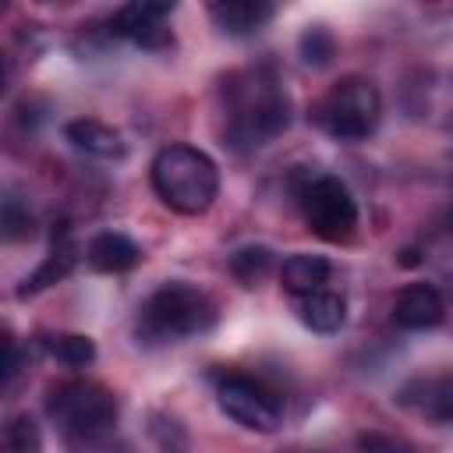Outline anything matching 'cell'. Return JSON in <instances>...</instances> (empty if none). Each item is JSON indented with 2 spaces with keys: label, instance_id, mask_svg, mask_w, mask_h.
<instances>
[{
  "label": "cell",
  "instance_id": "4",
  "mask_svg": "<svg viewBox=\"0 0 453 453\" xmlns=\"http://www.w3.org/2000/svg\"><path fill=\"white\" fill-rule=\"evenodd\" d=\"M382 96L368 78H340L311 110V120L336 142H361L379 127Z\"/></svg>",
  "mask_w": 453,
  "mask_h": 453
},
{
  "label": "cell",
  "instance_id": "23",
  "mask_svg": "<svg viewBox=\"0 0 453 453\" xmlns=\"http://www.w3.org/2000/svg\"><path fill=\"white\" fill-rule=\"evenodd\" d=\"M4 350H7V354H4V379H14V375H18V368H21L18 343H14V340H7V343H4Z\"/></svg>",
  "mask_w": 453,
  "mask_h": 453
},
{
  "label": "cell",
  "instance_id": "9",
  "mask_svg": "<svg viewBox=\"0 0 453 453\" xmlns=\"http://www.w3.org/2000/svg\"><path fill=\"white\" fill-rule=\"evenodd\" d=\"M396 403H403L407 411H414L425 421H453V375L439 372V375H414L411 382L400 386Z\"/></svg>",
  "mask_w": 453,
  "mask_h": 453
},
{
  "label": "cell",
  "instance_id": "25",
  "mask_svg": "<svg viewBox=\"0 0 453 453\" xmlns=\"http://www.w3.org/2000/svg\"><path fill=\"white\" fill-rule=\"evenodd\" d=\"M449 223H453V209H449Z\"/></svg>",
  "mask_w": 453,
  "mask_h": 453
},
{
  "label": "cell",
  "instance_id": "10",
  "mask_svg": "<svg viewBox=\"0 0 453 453\" xmlns=\"http://www.w3.org/2000/svg\"><path fill=\"white\" fill-rule=\"evenodd\" d=\"M446 319V301L432 283H407L393 301V326L407 333L435 329Z\"/></svg>",
  "mask_w": 453,
  "mask_h": 453
},
{
  "label": "cell",
  "instance_id": "17",
  "mask_svg": "<svg viewBox=\"0 0 453 453\" xmlns=\"http://www.w3.org/2000/svg\"><path fill=\"white\" fill-rule=\"evenodd\" d=\"M46 350H50L60 365H67V368H88V365L96 361V343H92L88 336H81V333H60V336H50Z\"/></svg>",
  "mask_w": 453,
  "mask_h": 453
},
{
  "label": "cell",
  "instance_id": "15",
  "mask_svg": "<svg viewBox=\"0 0 453 453\" xmlns=\"http://www.w3.org/2000/svg\"><path fill=\"white\" fill-rule=\"evenodd\" d=\"M329 276H333V265H329V258H322V255H290V258L283 262V269H280L283 290H290V294H297V297L322 290V283H329Z\"/></svg>",
  "mask_w": 453,
  "mask_h": 453
},
{
  "label": "cell",
  "instance_id": "8",
  "mask_svg": "<svg viewBox=\"0 0 453 453\" xmlns=\"http://www.w3.org/2000/svg\"><path fill=\"white\" fill-rule=\"evenodd\" d=\"M170 14H173V4H152V0L124 4L110 18V32L134 42L138 50H166L173 46V32L166 28Z\"/></svg>",
  "mask_w": 453,
  "mask_h": 453
},
{
  "label": "cell",
  "instance_id": "7",
  "mask_svg": "<svg viewBox=\"0 0 453 453\" xmlns=\"http://www.w3.org/2000/svg\"><path fill=\"white\" fill-rule=\"evenodd\" d=\"M216 403L230 421L251 432H276L283 421V407L276 393L248 375H223L216 382Z\"/></svg>",
  "mask_w": 453,
  "mask_h": 453
},
{
  "label": "cell",
  "instance_id": "5",
  "mask_svg": "<svg viewBox=\"0 0 453 453\" xmlns=\"http://www.w3.org/2000/svg\"><path fill=\"white\" fill-rule=\"evenodd\" d=\"M46 411L74 439H99L117 425V396L99 382H64L50 389Z\"/></svg>",
  "mask_w": 453,
  "mask_h": 453
},
{
  "label": "cell",
  "instance_id": "24",
  "mask_svg": "<svg viewBox=\"0 0 453 453\" xmlns=\"http://www.w3.org/2000/svg\"><path fill=\"white\" fill-rule=\"evenodd\" d=\"M449 301H453V280H449Z\"/></svg>",
  "mask_w": 453,
  "mask_h": 453
},
{
  "label": "cell",
  "instance_id": "2",
  "mask_svg": "<svg viewBox=\"0 0 453 453\" xmlns=\"http://www.w3.org/2000/svg\"><path fill=\"white\" fill-rule=\"evenodd\" d=\"M149 180L156 198L180 216H202L219 195V166L209 152L184 142L163 145L152 156Z\"/></svg>",
  "mask_w": 453,
  "mask_h": 453
},
{
  "label": "cell",
  "instance_id": "20",
  "mask_svg": "<svg viewBox=\"0 0 453 453\" xmlns=\"http://www.w3.org/2000/svg\"><path fill=\"white\" fill-rule=\"evenodd\" d=\"M7 449L11 453H39L42 442H39V428L28 414H18L11 425H7Z\"/></svg>",
  "mask_w": 453,
  "mask_h": 453
},
{
  "label": "cell",
  "instance_id": "12",
  "mask_svg": "<svg viewBox=\"0 0 453 453\" xmlns=\"http://www.w3.org/2000/svg\"><path fill=\"white\" fill-rule=\"evenodd\" d=\"M88 265L99 269V273H127L142 262V248L120 234V230H103L88 241Z\"/></svg>",
  "mask_w": 453,
  "mask_h": 453
},
{
  "label": "cell",
  "instance_id": "1",
  "mask_svg": "<svg viewBox=\"0 0 453 453\" xmlns=\"http://www.w3.org/2000/svg\"><path fill=\"white\" fill-rule=\"evenodd\" d=\"M226 138L237 149H258L280 138L290 124V99L269 64L237 71L223 81Z\"/></svg>",
  "mask_w": 453,
  "mask_h": 453
},
{
  "label": "cell",
  "instance_id": "22",
  "mask_svg": "<svg viewBox=\"0 0 453 453\" xmlns=\"http://www.w3.org/2000/svg\"><path fill=\"white\" fill-rule=\"evenodd\" d=\"M4 234L14 241V237H28L32 234V219H28V212L25 216H18V202L11 198L7 205H4Z\"/></svg>",
  "mask_w": 453,
  "mask_h": 453
},
{
  "label": "cell",
  "instance_id": "21",
  "mask_svg": "<svg viewBox=\"0 0 453 453\" xmlns=\"http://www.w3.org/2000/svg\"><path fill=\"white\" fill-rule=\"evenodd\" d=\"M357 453H414L403 439L396 435H382V432H368L357 439Z\"/></svg>",
  "mask_w": 453,
  "mask_h": 453
},
{
  "label": "cell",
  "instance_id": "14",
  "mask_svg": "<svg viewBox=\"0 0 453 453\" xmlns=\"http://www.w3.org/2000/svg\"><path fill=\"white\" fill-rule=\"evenodd\" d=\"M297 319L311 329V333H340L347 322V301L333 290H315V294H301L294 304Z\"/></svg>",
  "mask_w": 453,
  "mask_h": 453
},
{
  "label": "cell",
  "instance_id": "18",
  "mask_svg": "<svg viewBox=\"0 0 453 453\" xmlns=\"http://www.w3.org/2000/svg\"><path fill=\"white\" fill-rule=\"evenodd\" d=\"M269 269H273V251L262 248V244H248V248H241V251L230 255V273L244 287H255Z\"/></svg>",
  "mask_w": 453,
  "mask_h": 453
},
{
  "label": "cell",
  "instance_id": "11",
  "mask_svg": "<svg viewBox=\"0 0 453 453\" xmlns=\"http://www.w3.org/2000/svg\"><path fill=\"white\" fill-rule=\"evenodd\" d=\"M64 138H67L74 149H81V152H88V156H99V159H120L124 149H127L124 138H120V131H113L110 124L92 120V117L67 120V124H64Z\"/></svg>",
  "mask_w": 453,
  "mask_h": 453
},
{
  "label": "cell",
  "instance_id": "6",
  "mask_svg": "<svg viewBox=\"0 0 453 453\" xmlns=\"http://www.w3.org/2000/svg\"><path fill=\"white\" fill-rule=\"evenodd\" d=\"M301 209L311 234H319L322 241H347L357 230V202L350 188L333 173L311 177L301 188Z\"/></svg>",
  "mask_w": 453,
  "mask_h": 453
},
{
  "label": "cell",
  "instance_id": "19",
  "mask_svg": "<svg viewBox=\"0 0 453 453\" xmlns=\"http://www.w3.org/2000/svg\"><path fill=\"white\" fill-rule=\"evenodd\" d=\"M297 50H301V60L308 67H326L336 57V39H333V32L326 25H308L301 32V39H297Z\"/></svg>",
  "mask_w": 453,
  "mask_h": 453
},
{
  "label": "cell",
  "instance_id": "3",
  "mask_svg": "<svg viewBox=\"0 0 453 453\" xmlns=\"http://www.w3.org/2000/svg\"><path fill=\"white\" fill-rule=\"evenodd\" d=\"M216 326V304L205 290L173 280L163 283L138 315V340L145 343H177L188 336H202Z\"/></svg>",
  "mask_w": 453,
  "mask_h": 453
},
{
  "label": "cell",
  "instance_id": "13",
  "mask_svg": "<svg viewBox=\"0 0 453 453\" xmlns=\"http://www.w3.org/2000/svg\"><path fill=\"white\" fill-rule=\"evenodd\" d=\"M273 4L265 0H219L209 4V18L216 21V28H223L226 35H251L258 32L269 18H273Z\"/></svg>",
  "mask_w": 453,
  "mask_h": 453
},
{
  "label": "cell",
  "instance_id": "16",
  "mask_svg": "<svg viewBox=\"0 0 453 453\" xmlns=\"http://www.w3.org/2000/svg\"><path fill=\"white\" fill-rule=\"evenodd\" d=\"M74 262H78V248H74L71 241L53 244V251H50V255L39 262V269H35L32 276H25V280H21L18 297L39 294V290H46V287H53V283L67 280V276H71V269H74Z\"/></svg>",
  "mask_w": 453,
  "mask_h": 453
}]
</instances>
